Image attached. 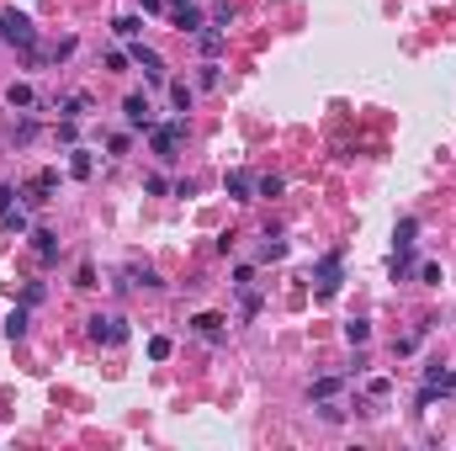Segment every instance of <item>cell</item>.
<instances>
[{"instance_id": "1", "label": "cell", "mask_w": 456, "mask_h": 451, "mask_svg": "<svg viewBox=\"0 0 456 451\" xmlns=\"http://www.w3.org/2000/svg\"><path fill=\"white\" fill-rule=\"evenodd\" d=\"M0 42H11V48H38V27L21 16V11H0Z\"/></svg>"}, {"instance_id": "2", "label": "cell", "mask_w": 456, "mask_h": 451, "mask_svg": "<svg viewBox=\"0 0 456 451\" xmlns=\"http://www.w3.org/2000/svg\"><path fill=\"white\" fill-rule=\"evenodd\" d=\"M180 138H186V123H180V117H176V123H165V127H149V144H154V154L165 164L180 154Z\"/></svg>"}, {"instance_id": "3", "label": "cell", "mask_w": 456, "mask_h": 451, "mask_svg": "<svg viewBox=\"0 0 456 451\" xmlns=\"http://www.w3.org/2000/svg\"><path fill=\"white\" fill-rule=\"evenodd\" d=\"M91 324V340L96 345H122L128 340V319H117V313H96V319H85Z\"/></svg>"}, {"instance_id": "4", "label": "cell", "mask_w": 456, "mask_h": 451, "mask_svg": "<svg viewBox=\"0 0 456 451\" xmlns=\"http://www.w3.org/2000/svg\"><path fill=\"white\" fill-rule=\"evenodd\" d=\"M313 282H318V297H335V292H339V282H345V271H339V249H329V255L313 266Z\"/></svg>"}, {"instance_id": "5", "label": "cell", "mask_w": 456, "mask_h": 451, "mask_svg": "<svg viewBox=\"0 0 456 451\" xmlns=\"http://www.w3.org/2000/svg\"><path fill=\"white\" fill-rule=\"evenodd\" d=\"M223 191H228L234 202H255V175H250V170H228V175H223Z\"/></svg>"}, {"instance_id": "6", "label": "cell", "mask_w": 456, "mask_h": 451, "mask_svg": "<svg viewBox=\"0 0 456 451\" xmlns=\"http://www.w3.org/2000/svg\"><path fill=\"white\" fill-rule=\"evenodd\" d=\"M122 117H128L133 127H143V133H149V127H154V106L143 101V96H128V101H122Z\"/></svg>"}, {"instance_id": "7", "label": "cell", "mask_w": 456, "mask_h": 451, "mask_svg": "<svg viewBox=\"0 0 456 451\" xmlns=\"http://www.w3.org/2000/svg\"><path fill=\"white\" fill-rule=\"evenodd\" d=\"M191 329H197L202 340H213V345H223V340H228V329H223L218 313H197V319H191Z\"/></svg>"}, {"instance_id": "8", "label": "cell", "mask_w": 456, "mask_h": 451, "mask_svg": "<svg viewBox=\"0 0 456 451\" xmlns=\"http://www.w3.org/2000/svg\"><path fill=\"white\" fill-rule=\"evenodd\" d=\"M133 64H139V69L149 75V80H165V59H159L154 48H143V42H133Z\"/></svg>"}, {"instance_id": "9", "label": "cell", "mask_w": 456, "mask_h": 451, "mask_svg": "<svg viewBox=\"0 0 456 451\" xmlns=\"http://www.w3.org/2000/svg\"><path fill=\"white\" fill-rule=\"evenodd\" d=\"M5 106H11V112H32V106H38V96H32V85L11 80V85H5Z\"/></svg>"}, {"instance_id": "10", "label": "cell", "mask_w": 456, "mask_h": 451, "mask_svg": "<svg viewBox=\"0 0 456 451\" xmlns=\"http://www.w3.org/2000/svg\"><path fill=\"white\" fill-rule=\"evenodd\" d=\"M53 186H59V170H43L38 181L27 186V202H32V207H43V202H48V191H53Z\"/></svg>"}, {"instance_id": "11", "label": "cell", "mask_w": 456, "mask_h": 451, "mask_svg": "<svg viewBox=\"0 0 456 451\" xmlns=\"http://www.w3.org/2000/svg\"><path fill=\"white\" fill-rule=\"evenodd\" d=\"M419 245V218H398L393 228V249H414Z\"/></svg>"}, {"instance_id": "12", "label": "cell", "mask_w": 456, "mask_h": 451, "mask_svg": "<svg viewBox=\"0 0 456 451\" xmlns=\"http://www.w3.org/2000/svg\"><path fill=\"white\" fill-rule=\"evenodd\" d=\"M170 16H176V27H180V32H191V38H197L202 27H207V21H202V11H197V5H176V11H170Z\"/></svg>"}, {"instance_id": "13", "label": "cell", "mask_w": 456, "mask_h": 451, "mask_svg": "<svg viewBox=\"0 0 456 451\" xmlns=\"http://www.w3.org/2000/svg\"><path fill=\"white\" fill-rule=\"evenodd\" d=\"M223 38H228L223 27H202V32H197V48L207 53V59H218V53H223Z\"/></svg>"}, {"instance_id": "14", "label": "cell", "mask_w": 456, "mask_h": 451, "mask_svg": "<svg viewBox=\"0 0 456 451\" xmlns=\"http://www.w3.org/2000/svg\"><path fill=\"white\" fill-rule=\"evenodd\" d=\"M32 249H38V260H53V255H59V234L38 228V234H32Z\"/></svg>"}, {"instance_id": "15", "label": "cell", "mask_w": 456, "mask_h": 451, "mask_svg": "<svg viewBox=\"0 0 456 451\" xmlns=\"http://www.w3.org/2000/svg\"><path fill=\"white\" fill-rule=\"evenodd\" d=\"M59 112L75 123V117H85V112H91V96H85V90H75V96H64V101H59Z\"/></svg>"}, {"instance_id": "16", "label": "cell", "mask_w": 456, "mask_h": 451, "mask_svg": "<svg viewBox=\"0 0 456 451\" xmlns=\"http://www.w3.org/2000/svg\"><path fill=\"white\" fill-rule=\"evenodd\" d=\"M69 170H75L80 181H85V175L96 170V160H91V149H69Z\"/></svg>"}, {"instance_id": "17", "label": "cell", "mask_w": 456, "mask_h": 451, "mask_svg": "<svg viewBox=\"0 0 456 451\" xmlns=\"http://www.w3.org/2000/svg\"><path fill=\"white\" fill-rule=\"evenodd\" d=\"M112 32H117L122 42H133V38L143 32V21H139V16H117V21H112Z\"/></svg>"}, {"instance_id": "18", "label": "cell", "mask_w": 456, "mask_h": 451, "mask_svg": "<svg viewBox=\"0 0 456 451\" xmlns=\"http://www.w3.org/2000/svg\"><path fill=\"white\" fill-rule=\"evenodd\" d=\"M345 340H350V345H366V340H372V324H366V319H350V324H345Z\"/></svg>"}, {"instance_id": "19", "label": "cell", "mask_w": 456, "mask_h": 451, "mask_svg": "<svg viewBox=\"0 0 456 451\" xmlns=\"http://www.w3.org/2000/svg\"><path fill=\"white\" fill-rule=\"evenodd\" d=\"M170 101H176V112H191V85H186V80H170Z\"/></svg>"}, {"instance_id": "20", "label": "cell", "mask_w": 456, "mask_h": 451, "mask_svg": "<svg viewBox=\"0 0 456 451\" xmlns=\"http://www.w3.org/2000/svg\"><path fill=\"white\" fill-rule=\"evenodd\" d=\"M5 334H11V340H21V334H27V303H21L16 313L5 319Z\"/></svg>"}, {"instance_id": "21", "label": "cell", "mask_w": 456, "mask_h": 451, "mask_svg": "<svg viewBox=\"0 0 456 451\" xmlns=\"http://www.w3.org/2000/svg\"><path fill=\"white\" fill-rule=\"evenodd\" d=\"M281 186H287L281 175H260V181H255V197H281Z\"/></svg>"}, {"instance_id": "22", "label": "cell", "mask_w": 456, "mask_h": 451, "mask_svg": "<svg viewBox=\"0 0 456 451\" xmlns=\"http://www.w3.org/2000/svg\"><path fill=\"white\" fill-rule=\"evenodd\" d=\"M335 393H339V377H318V382H313V398H318V404H324V398H335Z\"/></svg>"}, {"instance_id": "23", "label": "cell", "mask_w": 456, "mask_h": 451, "mask_svg": "<svg viewBox=\"0 0 456 451\" xmlns=\"http://www.w3.org/2000/svg\"><path fill=\"white\" fill-rule=\"evenodd\" d=\"M228 21H234V5H228V0H218V5H213V27H223V32H228Z\"/></svg>"}, {"instance_id": "24", "label": "cell", "mask_w": 456, "mask_h": 451, "mask_svg": "<svg viewBox=\"0 0 456 451\" xmlns=\"http://www.w3.org/2000/svg\"><path fill=\"white\" fill-rule=\"evenodd\" d=\"M0 228H11V234H21V228H27V212H21V207H16V212H0Z\"/></svg>"}, {"instance_id": "25", "label": "cell", "mask_w": 456, "mask_h": 451, "mask_svg": "<svg viewBox=\"0 0 456 451\" xmlns=\"http://www.w3.org/2000/svg\"><path fill=\"white\" fill-rule=\"evenodd\" d=\"M197 80H202V90H213V85H218V80H223V75H218V64L207 59V64H202V75H197Z\"/></svg>"}, {"instance_id": "26", "label": "cell", "mask_w": 456, "mask_h": 451, "mask_svg": "<svg viewBox=\"0 0 456 451\" xmlns=\"http://www.w3.org/2000/svg\"><path fill=\"white\" fill-rule=\"evenodd\" d=\"M318 414H324V419H329V425H339V419H345V409H339V404H329V398H324V404H318Z\"/></svg>"}, {"instance_id": "27", "label": "cell", "mask_w": 456, "mask_h": 451, "mask_svg": "<svg viewBox=\"0 0 456 451\" xmlns=\"http://www.w3.org/2000/svg\"><path fill=\"white\" fill-rule=\"evenodd\" d=\"M16 197H21V191H16V186H11V181L0 186V212H11V202H16Z\"/></svg>"}, {"instance_id": "28", "label": "cell", "mask_w": 456, "mask_h": 451, "mask_svg": "<svg viewBox=\"0 0 456 451\" xmlns=\"http://www.w3.org/2000/svg\"><path fill=\"white\" fill-rule=\"evenodd\" d=\"M75 287H96V266H80L75 271Z\"/></svg>"}, {"instance_id": "29", "label": "cell", "mask_w": 456, "mask_h": 451, "mask_svg": "<svg viewBox=\"0 0 456 451\" xmlns=\"http://www.w3.org/2000/svg\"><path fill=\"white\" fill-rule=\"evenodd\" d=\"M260 255H265V260H281V255H287V245H281V239H265V249H260Z\"/></svg>"}, {"instance_id": "30", "label": "cell", "mask_w": 456, "mask_h": 451, "mask_svg": "<svg viewBox=\"0 0 456 451\" xmlns=\"http://www.w3.org/2000/svg\"><path fill=\"white\" fill-rule=\"evenodd\" d=\"M149 356H154V361H165V356H170V340H165V334H159V340H149Z\"/></svg>"}, {"instance_id": "31", "label": "cell", "mask_w": 456, "mask_h": 451, "mask_svg": "<svg viewBox=\"0 0 456 451\" xmlns=\"http://www.w3.org/2000/svg\"><path fill=\"white\" fill-rule=\"evenodd\" d=\"M387 388H393L387 377H372V382H366V393H372V398H387Z\"/></svg>"}, {"instance_id": "32", "label": "cell", "mask_w": 456, "mask_h": 451, "mask_svg": "<svg viewBox=\"0 0 456 451\" xmlns=\"http://www.w3.org/2000/svg\"><path fill=\"white\" fill-rule=\"evenodd\" d=\"M21 303H27V308H38V303H43V282H32V287L21 292Z\"/></svg>"}, {"instance_id": "33", "label": "cell", "mask_w": 456, "mask_h": 451, "mask_svg": "<svg viewBox=\"0 0 456 451\" xmlns=\"http://www.w3.org/2000/svg\"><path fill=\"white\" fill-rule=\"evenodd\" d=\"M446 388H456V371H446Z\"/></svg>"}, {"instance_id": "34", "label": "cell", "mask_w": 456, "mask_h": 451, "mask_svg": "<svg viewBox=\"0 0 456 451\" xmlns=\"http://www.w3.org/2000/svg\"><path fill=\"white\" fill-rule=\"evenodd\" d=\"M176 5H191V0H170V11H176Z\"/></svg>"}]
</instances>
